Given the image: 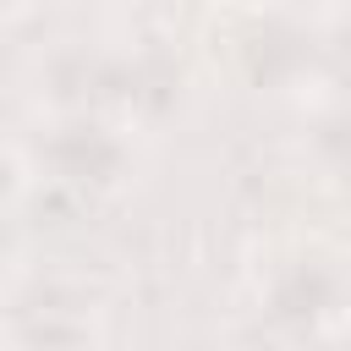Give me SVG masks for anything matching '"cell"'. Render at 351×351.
<instances>
[{
  "label": "cell",
  "mask_w": 351,
  "mask_h": 351,
  "mask_svg": "<svg viewBox=\"0 0 351 351\" xmlns=\"http://www.w3.org/2000/svg\"><path fill=\"white\" fill-rule=\"evenodd\" d=\"M38 159H44L49 176L66 181V186H110V181L121 176V165H126V148H121L115 132H104L99 121L77 115V121L55 126V132L38 143Z\"/></svg>",
  "instance_id": "1"
},
{
  "label": "cell",
  "mask_w": 351,
  "mask_h": 351,
  "mask_svg": "<svg viewBox=\"0 0 351 351\" xmlns=\"http://www.w3.org/2000/svg\"><path fill=\"white\" fill-rule=\"evenodd\" d=\"M340 302V274L324 263V258H296L274 274L269 285V318L274 324H291V329H307L318 324L329 307Z\"/></svg>",
  "instance_id": "2"
},
{
  "label": "cell",
  "mask_w": 351,
  "mask_h": 351,
  "mask_svg": "<svg viewBox=\"0 0 351 351\" xmlns=\"http://www.w3.org/2000/svg\"><path fill=\"white\" fill-rule=\"evenodd\" d=\"M307 60V33H296L291 22H263L247 33V71L252 82H285L296 77V66Z\"/></svg>",
  "instance_id": "3"
},
{
  "label": "cell",
  "mask_w": 351,
  "mask_h": 351,
  "mask_svg": "<svg viewBox=\"0 0 351 351\" xmlns=\"http://www.w3.org/2000/svg\"><path fill=\"white\" fill-rule=\"evenodd\" d=\"M313 154H318L335 176L351 181V104H346V110H329V115L313 126Z\"/></svg>",
  "instance_id": "4"
},
{
  "label": "cell",
  "mask_w": 351,
  "mask_h": 351,
  "mask_svg": "<svg viewBox=\"0 0 351 351\" xmlns=\"http://www.w3.org/2000/svg\"><path fill=\"white\" fill-rule=\"evenodd\" d=\"M11 186H16V170H11V159H5V154H0V197H5V192H11Z\"/></svg>",
  "instance_id": "5"
}]
</instances>
